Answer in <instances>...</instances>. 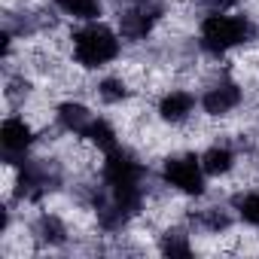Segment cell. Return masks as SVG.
<instances>
[{
    "mask_svg": "<svg viewBox=\"0 0 259 259\" xmlns=\"http://www.w3.org/2000/svg\"><path fill=\"white\" fill-rule=\"evenodd\" d=\"M198 49L210 58H232L259 40L256 16L241 10H207L195 25Z\"/></svg>",
    "mask_w": 259,
    "mask_h": 259,
    "instance_id": "6da1fadb",
    "label": "cell"
},
{
    "mask_svg": "<svg viewBox=\"0 0 259 259\" xmlns=\"http://www.w3.org/2000/svg\"><path fill=\"white\" fill-rule=\"evenodd\" d=\"M67 40H70V61L85 73L110 70L128 52V46H125V40H122V34H119L116 22L110 16L98 19V22L70 25Z\"/></svg>",
    "mask_w": 259,
    "mask_h": 259,
    "instance_id": "7a4b0ae2",
    "label": "cell"
},
{
    "mask_svg": "<svg viewBox=\"0 0 259 259\" xmlns=\"http://www.w3.org/2000/svg\"><path fill=\"white\" fill-rule=\"evenodd\" d=\"M156 174L159 180L180 198L186 201H198L210 192V177L204 174L201 156L195 147H174L168 150L159 162H156Z\"/></svg>",
    "mask_w": 259,
    "mask_h": 259,
    "instance_id": "3957f363",
    "label": "cell"
},
{
    "mask_svg": "<svg viewBox=\"0 0 259 259\" xmlns=\"http://www.w3.org/2000/svg\"><path fill=\"white\" fill-rule=\"evenodd\" d=\"M40 150V125L25 113L13 110L0 119V156L4 162H22Z\"/></svg>",
    "mask_w": 259,
    "mask_h": 259,
    "instance_id": "277c9868",
    "label": "cell"
},
{
    "mask_svg": "<svg viewBox=\"0 0 259 259\" xmlns=\"http://www.w3.org/2000/svg\"><path fill=\"white\" fill-rule=\"evenodd\" d=\"M150 101H153V110H156L159 122L165 128H174V132L186 128L201 113L198 110V89H192V85H165Z\"/></svg>",
    "mask_w": 259,
    "mask_h": 259,
    "instance_id": "5b68a950",
    "label": "cell"
},
{
    "mask_svg": "<svg viewBox=\"0 0 259 259\" xmlns=\"http://www.w3.org/2000/svg\"><path fill=\"white\" fill-rule=\"evenodd\" d=\"M135 98H141V92L119 67L92 73V79H89V101L104 113H116V110L128 107Z\"/></svg>",
    "mask_w": 259,
    "mask_h": 259,
    "instance_id": "8992f818",
    "label": "cell"
},
{
    "mask_svg": "<svg viewBox=\"0 0 259 259\" xmlns=\"http://www.w3.org/2000/svg\"><path fill=\"white\" fill-rule=\"evenodd\" d=\"M95 113H98V107L89 98H79V95H61L52 104V122L64 135H82L85 125L95 119Z\"/></svg>",
    "mask_w": 259,
    "mask_h": 259,
    "instance_id": "52a82bcc",
    "label": "cell"
},
{
    "mask_svg": "<svg viewBox=\"0 0 259 259\" xmlns=\"http://www.w3.org/2000/svg\"><path fill=\"white\" fill-rule=\"evenodd\" d=\"M52 7L70 22V25H82V22H98L107 19L110 10L104 0H52Z\"/></svg>",
    "mask_w": 259,
    "mask_h": 259,
    "instance_id": "ba28073f",
    "label": "cell"
},
{
    "mask_svg": "<svg viewBox=\"0 0 259 259\" xmlns=\"http://www.w3.org/2000/svg\"><path fill=\"white\" fill-rule=\"evenodd\" d=\"M229 201L238 213V223L259 232V186H238L229 192Z\"/></svg>",
    "mask_w": 259,
    "mask_h": 259,
    "instance_id": "9c48e42d",
    "label": "cell"
}]
</instances>
